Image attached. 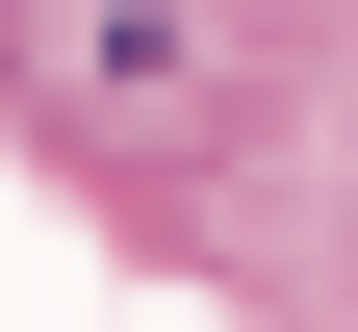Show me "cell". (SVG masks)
<instances>
[{"mask_svg": "<svg viewBox=\"0 0 358 332\" xmlns=\"http://www.w3.org/2000/svg\"><path fill=\"white\" fill-rule=\"evenodd\" d=\"M0 77H26V128H52L77 179H231L256 128H282V26L256 0H0Z\"/></svg>", "mask_w": 358, "mask_h": 332, "instance_id": "1", "label": "cell"}]
</instances>
